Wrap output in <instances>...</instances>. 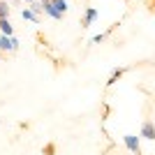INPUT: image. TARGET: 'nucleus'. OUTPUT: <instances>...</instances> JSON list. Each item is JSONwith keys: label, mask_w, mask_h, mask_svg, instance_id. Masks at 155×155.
I'll use <instances>...</instances> for the list:
<instances>
[{"label": "nucleus", "mask_w": 155, "mask_h": 155, "mask_svg": "<svg viewBox=\"0 0 155 155\" xmlns=\"http://www.w3.org/2000/svg\"><path fill=\"white\" fill-rule=\"evenodd\" d=\"M19 49V37H5V35H0V53H14Z\"/></svg>", "instance_id": "nucleus-1"}, {"label": "nucleus", "mask_w": 155, "mask_h": 155, "mask_svg": "<svg viewBox=\"0 0 155 155\" xmlns=\"http://www.w3.org/2000/svg\"><path fill=\"white\" fill-rule=\"evenodd\" d=\"M123 143H125V148H127L130 153L141 155V139H139L137 134H125L123 137Z\"/></svg>", "instance_id": "nucleus-2"}, {"label": "nucleus", "mask_w": 155, "mask_h": 155, "mask_svg": "<svg viewBox=\"0 0 155 155\" xmlns=\"http://www.w3.org/2000/svg\"><path fill=\"white\" fill-rule=\"evenodd\" d=\"M97 16H100V12H97L95 7H86V12H84V19H81V26H84V28L93 26V23L97 21Z\"/></svg>", "instance_id": "nucleus-3"}, {"label": "nucleus", "mask_w": 155, "mask_h": 155, "mask_svg": "<svg viewBox=\"0 0 155 155\" xmlns=\"http://www.w3.org/2000/svg\"><path fill=\"white\" fill-rule=\"evenodd\" d=\"M139 139H146V141H153V139H155V125H153V120H146V123L141 125V134H139Z\"/></svg>", "instance_id": "nucleus-4"}, {"label": "nucleus", "mask_w": 155, "mask_h": 155, "mask_svg": "<svg viewBox=\"0 0 155 155\" xmlns=\"http://www.w3.org/2000/svg\"><path fill=\"white\" fill-rule=\"evenodd\" d=\"M21 16H23V21H30V23H39V14H35L30 7H23V9H21Z\"/></svg>", "instance_id": "nucleus-5"}, {"label": "nucleus", "mask_w": 155, "mask_h": 155, "mask_svg": "<svg viewBox=\"0 0 155 155\" xmlns=\"http://www.w3.org/2000/svg\"><path fill=\"white\" fill-rule=\"evenodd\" d=\"M0 35H5V37H12L14 35V28L9 23V19H0Z\"/></svg>", "instance_id": "nucleus-6"}, {"label": "nucleus", "mask_w": 155, "mask_h": 155, "mask_svg": "<svg viewBox=\"0 0 155 155\" xmlns=\"http://www.w3.org/2000/svg\"><path fill=\"white\" fill-rule=\"evenodd\" d=\"M51 5H53V9H56V12L58 14H67V9H70V2H67V0H51Z\"/></svg>", "instance_id": "nucleus-7"}, {"label": "nucleus", "mask_w": 155, "mask_h": 155, "mask_svg": "<svg viewBox=\"0 0 155 155\" xmlns=\"http://www.w3.org/2000/svg\"><path fill=\"white\" fill-rule=\"evenodd\" d=\"M9 12H12V7H9V2H5V0H0V19H9Z\"/></svg>", "instance_id": "nucleus-8"}, {"label": "nucleus", "mask_w": 155, "mask_h": 155, "mask_svg": "<svg viewBox=\"0 0 155 155\" xmlns=\"http://www.w3.org/2000/svg\"><path fill=\"white\" fill-rule=\"evenodd\" d=\"M123 74H125V70H114V72H111V77H109V81H107V86H114Z\"/></svg>", "instance_id": "nucleus-9"}, {"label": "nucleus", "mask_w": 155, "mask_h": 155, "mask_svg": "<svg viewBox=\"0 0 155 155\" xmlns=\"http://www.w3.org/2000/svg\"><path fill=\"white\" fill-rule=\"evenodd\" d=\"M56 153V146H53V143H46L44 146V155H53Z\"/></svg>", "instance_id": "nucleus-10"}, {"label": "nucleus", "mask_w": 155, "mask_h": 155, "mask_svg": "<svg viewBox=\"0 0 155 155\" xmlns=\"http://www.w3.org/2000/svg\"><path fill=\"white\" fill-rule=\"evenodd\" d=\"M107 39V35H95V37L91 39V44H100V42H104Z\"/></svg>", "instance_id": "nucleus-11"}, {"label": "nucleus", "mask_w": 155, "mask_h": 155, "mask_svg": "<svg viewBox=\"0 0 155 155\" xmlns=\"http://www.w3.org/2000/svg\"><path fill=\"white\" fill-rule=\"evenodd\" d=\"M26 2H28V5H32V2H35V0H26Z\"/></svg>", "instance_id": "nucleus-12"}, {"label": "nucleus", "mask_w": 155, "mask_h": 155, "mask_svg": "<svg viewBox=\"0 0 155 155\" xmlns=\"http://www.w3.org/2000/svg\"><path fill=\"white\" fill-rule=\"evenodd\" d=\"M5 2H12V0H5Z\"/></svg>", "instance_id": "nucleus-13"}]
</instances>
